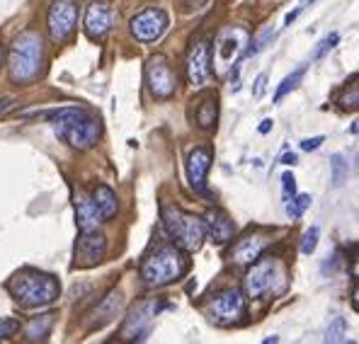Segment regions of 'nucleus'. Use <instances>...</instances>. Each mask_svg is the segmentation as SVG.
<instances>
[{"instance_id":"1","label":"nucleus","mask_w":359,"mask_h":344,"mask_svg":"<svg viewBox=\"0 0 359 344\" xmlns=\"http://www.w3.org/2000/svg\"><path fill=\"white\" fill-rule=\"evenodd\" d=\"M25 116H39V119H51L54 121V134L61 141H66L76 151H90L97 144L100 134H102V124L97 116L88 114L81 107H61V109H49V112H34Z\"/></svg>"},{"instance_id":"2","label":"nucleus","mask_w":359,"mask_h":344,"mask_svg":"<svg viewBox=\"0 0 359 344\" xmlns=\"http://www.w3.org/2000/svg\"><path fill=\"white\" fill-rule=\"evenodd\" d=\"M8 291L22 308H44L51 305L61 294V284L56 277L36 269H22L8 282Z\"/></svg>"},{"instance_id":"3","label":"nucleus","mask_w":359,"mask_h":344,"mask_svg":"<svg viewBox=\"0 0 359 344\" xmlns=\"http://www.w3.org/2000/svg\"><path fill=\"white\" fill-rule=\"evenodd\" d=\"M189 259L187 252L177 245H161L146 255L141 264V279L149 287H168V284L177 282L187 274Z\"/></svg>"},{"instance_id":"4","label":"nucleus","mask_w":359,"mask_h":344,"mask_svg":"<svg viewBox=\"0 0 359 344\" xmlns=\"http://www.w3.org/2000/svg\"><path fill=\"white\" fill-rule=\"evenodd\" d=\"M41 71V36L36 32H22L10 46L8 73L15 85H27Z\"/></svg>"},{"instance_id":"5","label":"nucleus","mask_w":359,"mask_h":344,"mask_svg":"<svg viewBox=\"0 0 359 344\" xmlns=\"http://www.w3.org/2000/svg\"><path fill=\"white\" fill-rule=\"evenodd\" d=\"M163 228L170 235V240L184 252H197L204 242V223L202 219L192 214H184L182 209L172 204H161Z\"/></svg>"},{"instance_id":"6","label":"nucleus","mask_w":359,"mask_h":344,"mask_svg":"<svg viewBox=\"0 0 359 344\" xmlns=\"http://www.w3.org/2000/svg\"><path fill=\"white\" fill-rule=\"evenodd\" d=\"M284 289H287V269L274 257L255 262L250 272L245 274V294L250 298H262V296L274 298V296H282Z\"/></svg>"},{"instance_id":"7","label":"nucleus","mask_w":359,"mask_h":344,"mask_svg":"<svg viewBox=\"0 0 359 344\" xmlns=\"http://www.w3.org/2000/svg\"><path fill=\"white\" fill-rule=\"evenodd\" d=\"M248 310V298L241 289H226L221 294H216L209 303V315L219 325H233L241 317H245Z\"/></svg>"},{"instance_id":"8","label":"nucleus","mask_w":359,"mask_h":344,"mask_svg":"<svg viewBox=\"0 0 359 344\" xmlns=\"http://www.w3.org/2000/svg\"><path fill=\"white\" fill-rule=\"evenodd\" d=\"M146 83H149L151 95L158 99H170L172 95H175L177 76L165 56L156 54L146 61Z\"/></svg>"},{"instance_id":"9","label":"nucleus","mask_w":359,"mask_h":344,"mask_svg":"<svg viewBox=\"0 0 359 344\" xmlns=\"http://www.w3.org/2000/svg\"><path fill=\"white\" fill-rule=\"evenodd\" d=\"M78 25V5L76 0H54L46 15V27L54 41H66L76 32Z\"/></svg>"},{"instance_id":"10","label":"nucleus","mask_w":359,"mask_h":344,"mask_svg":"<svg viewBox=\"0 0 359 344\" xmlns=\"http://www.w3.org/2000/svg\"><path fill=\"white\" fill-rule=\"evenodd\" d=\"M168 13L161 8H146L131 20V34L136 36L139 41H156L165 34L168 29Z\"/></svg>"},{"instance_id":"11","label":"nucleus","mask_w":359,"mask_h":344,"mask_svg":"<svg viewBox=\"0 0 359 344\" xmlns=\"http://www.w3.org/2000/svg\"><path fill=\"white\" fill-rule=\"evenodd\" d=\"M211 76V49H209V41L204 36H197L192 39L187 51V78L194 88H202L207 85Z\"/></svg>"},{"instance_id":"12","label":"nucleus","mask_w":359,"mask_h":344,"mask_svg":"<svg viewBox=\"0 0 359 344\" xmlns=\"http://www.w3.org/2000/svg\"><path fill=\"white\" fill-rule=\"evenodd\" d=\"M104 255H107V240L104 235H100L97 231L93 233H81L76 242V267L81 269H88V267H95L97 262H102Z\"/></svg>"},{"instance_id":"13","label":"nucleus","mask_w":359,"mask_h":344,"mask_svg":"<svg viewBox=\"0 0 359 344\" xmlns=\"http://www.w3.org/2000/svg\"><path fill=\"white\" fill-rule=\"evenodd\" d=\"M211 163H214V151L209 146H197L187 156V179L194 192H204L207 189V174Z\"/></svg>"},{"instance_id":"14","label":"nucleus","mask_w":359,"mask_h":344,"mask_svg":"<svg viewBox=\"0 0 359 344\" xmlns=\"http://www.w3.org/2000/svg\"><path fill=\"white\" fill-rule=\"evenodd\" d=\"M112 27V8L107 0H95L86 10V34L95 41H102Z\"/></svg>"},{"instance_id":"15","label":"nucleus","mask_w":359,"mask_h":344,"mask_svg":"<svg viewBox=\"0 0 359 344\" xmlns=\"http://www.w3.org/2000/svg\"><path fill=\"white\" fill-rule=\"evenodd\" d=\"M156 313H158V305L141 303L139 308H134L131 310V315L126 317L121 337H124V340H131V342L146 340V335H149V330H151V317Z\"/></svg>"},{"instance_id":"16","label":"nucleus","mask_w":359,"mask_h":344,"mask_svg":"<svg viewBox=\"0 0 359 344\" xmlns=\"http://www.w3.org/2000/svg\"><path fill=\"white\" fill-rule=\"evenodd\" d=\"M204 223V238H209L216 245H226L233 238V221L229 219V214H224L221 209H209L202 219Z\"/></svg>"},{"instance_id":"17","label":"nucleus","mask_w":359,"mask_h":344,"mask_svg":"<svg viewBox=\"0 0 359 344\" xmlns=\"http://www.w3.org/2000/svg\"><path fill=\"white\" fill-rule=\"evenodd\" d=\"M73 206H76V223H78V228H81V233H93L100 228L102 216H100V211L95 209L93 199L86 197L83 192H78Z\"/></svg>"},{"instance_id":"18","label":"nucleus","mask_w":359,"mask_h":344,"mask_svg":"<svg viewBox=\"0 0 359 344\" xmlns=\"http://www.w3.org/2000/svg\"><path fill=\"white\" fill-rule=\"evenodd\" d=\"M267 235L265 233H252V235H245L243 240H238V245L233 247V259L238 264H252L257 257L265 252L267 247Z\"/></svg>"},{"instance_id":"19","label":"nucleus","mask_w":359,"mask_h":344,"mask_svg":"<svg viewBox=\"0 0 359 344\" xmlns=\"http://www.w3.org/2000/svg\"><path fill=\"white\" fill-rule=\"evenodd\" d=\"M90 199H93L95 209L100 211L102 221L104 219H112V216H117V209H119L117 194H114L112 189L107 187V184H97V187L93 189V194H90Z\"/></svg>"},{"instance_id":"20","label":"nucleus","mask_w":359,"mask_h":344,"mask_svg":"<svg viewBox=\"0 0 359 344\" xmlns=\"http://www.w3.org/2000/svg\"><path fill=\"white\" fill-rule=\"evenodd\" d=\"M194 119H197L199 129H204V131L216 129V119H219V99H216V95H204V97L199 99Z\"/></svg>"},{"instance_id":"21","label":"nucleus","mask_w":359,"mask_h":344,"mask_svg":"<svg viewBox=\"0 0 359 344\" xmlns=\"http://www.w3.org/2000/svg\"><path fill=\"white\" fill-rule=\"evenodd\" d=\"M119 308H121V294H119V291H112V294H109L107 298L102 301V305H100V308L95 310L93 327H102L104 322L114 320V317H117V313H119Z\"/></svg>"},{"instance_id":"22","label":"nucleus","mask_w":359,"mask_h":344,"mask_svg":"<svg viewBox=\"0 0 359 344\" xmlns=\"http://www.w3.org/2000/svg\"><path fill=\"white\" fill-rule=\"evenodd\" d=\"M54 313H46V315H39V317H32L27 322V327H25V335H27V340L32 342H39V340H46L51 332V327H54Z\"/></svg>"},{"instance_id":"23","label":"nucleus","mask_w":359,"mask_h":344,"mask_svg":"<svg viewBox=\"0 0 359 344\" xmlns=\"http://www.w3.org/2000/svg\"><path fill=\"white\" fill-rule=\"evenodd\" d=\"M304 76H306V66H301V68H297V71L292 73V76L284 78L282 85H279V88H277V92H274V102H282L284 95H289L292 90H297V88H299V83L304 81Z\"/></svg>"},{"instance_id":"24","label":"nucleus","mask_w":359,"mask_h":344,"mask_svg":"<svg viewBox=\"0 0 359 344\" xmlns=\"http://www.w3.org/2000/svg\"><path fill=\"white\" fill-rule=\"evenodd\" d=\"M325 342H345L347 340V320L345 317H335L325 330Z\"/></svg>"},{"instance_id":"25","label":"nucleus","mask_w":359,"mask_h":344,"mask_svg":"<svg viewBox=\"0 0 359 344\" xmlns=\"http://www.w3.org/2000/svg\"><path fill=\"white\" fill-rule=\"evenodd\" d=\"M330 167H332V184H335V187H342V184L347 182V174H350L345 158H342L340 153H335V156H332Z\"/></svg>"},{"instance_id":"26","label":"nucleus","mask_w":359,"mask_h":344,"mask_svg":"<svg viewBox=\"0 0 359 344\" xmlns=\"http://www.w3.org/2000/svg\"><path fill=\"white\" fill-rule=\"evenodd\" d=\"M311 199L309 194H299V197H292L287 201V216L289 219H301V214H304L306 209L311 206Z\"/></svg>"},{"instance_id":"27","label":"nucleus","mask_w":359,"mask_h":344,"mask_svg":"<svg viewBox=\"0 0 359 344\" xmlns=\"http://www.w3.org/2000/svg\"><path fill=\"white\" fill-rule=\"evenodd\" d=\"M318 235H320L318 226H313V228H309L304 233V240H301V252H304V255H311V252L318 247Z\"/></svg>"},{"instance_id":"28","label":"nucleus","mask_w":359,"mask_h":344,"mask_svg":"<svg viewBox=\"0 0 359 344\" xmlns=\"http://www.w3.org/2000/svg\"><path fill=\"white\" fill-rule=\"evenodd\" d=\"M337 41H340V34H337V32H332V34L325 36V39L318 44V49L313 51V61H318V58H323L325 54H328L330 49H335V46H337Z\"/></svg>"},{"instance_id":"29","label":"nucleus","mask_w":359,"mask_h":344,"mask_svg":"<svg viewBox=\"0 0 359 344\" xmlns=\"http://www.w3.org/2000/svg\"><path fill=\"white\" fill-rule=\"evenodd\" d=\"M359 104V90L357 85L352 83V90H345V95L340 97V107L342 109H357Z\"/></svg>"},{"instance_id":"30","label":"nucleus","mask_w":359,"mask_h":344,"mask_svg":"<svg viewBox=\"0 0 359 344\" xmlns=\"http://www.w3.org/2000/svg\"><path fill=\"white\" fill-rule=\"evenodd\" d=\"M18 330H20V325L13 317H0V340H10Z\"/></svg>"},{"instance_id":"31","label":"nucleus","mask_w":359,"mask_h":344,"mask_svg":"<svg viewBox=\"0 0 359 344\" xmlns=\"http://www.w3.org/2000/svg\"><path fill=\"white\" fill-rule=\"evenodd\" d=\"M282 189H284V201H289L297 194V179H294L292 172L282 174Z\"/></svg>"},{"instance_id":"32","label":"nucleus","mask_w":359,"mask_h":344,"mask_svg":"<svg viewBox=\"0 0 359 344\" xmlns=\"http://www.w3.org/2000/svg\"><path fill=\"white\" fill-rule=\"evenodd\" d=\"M272 36H274V34H272V29H267L265 34L260 36V39L252 41V46H250V49H248V54H260V51L265 49V44H267L269 39H272Z\"/></svg>"},{"instance_id":"33","label":"nucleus","mask_w":359,"mask_h":344,"mask_svg":"<svg viewBox=\"0 0 359 344\" xmlns=\"http://www.w3.org/2000/svg\"><path fill=\"white\" fill-rule=\"evenodd\" d=\"M18 104L20 102L15 97H0V119H3V116H8L15 107H18Z\"/></svg>"},{"instance_id":"34","label":"nucleus","mask_w":359,"mask_h":344,"mask_svg":"<svg viewBox=\"0 0 359 344\" xmlns=\"http://www.w3.org/2000/svg\"><path fill=\"white\" fill-rule=\"evenodd\" d=\"M323 136H316V139H306V141H301V148H304V151H318L320 148V144H323Z\"/></svg>"},{"instance_id":"35","label":"nucleus","mask_w":359,"mask_h":344,"mask_svg":"<svg viewBox=\"0 0 359 344\" xmlns=\"http://www.w3.org/2000/svg\"><path fill=\"white\" fill-rule=\"evenodd\" d=\"M311 3H313V0H301V5H299V8H297V10H294V13H289V15H287V18H284V25H292V22H294V20H297V18H299V15H301V13H304V10H306V5H311Z\"/></svg>"},{"instance_id":"36","label":"nucleus","mask_w":359,"mask_h":344,"mask_svg":"<svg viewBox=\"0 0 359 344\" xmlns=\"http://www.w3.org/2000/svg\"><path fill=\"white\" fill-rule=\"evenodd\" d=\"M265 85H267V76H265V73H260V76H257V81H255V90H252V95H255V97H262Z\"/></svg>"},{"instance_id":"37","label":"nucleus","mask_w":359,"mask_h":344,"mask_svg":"<svg viewBox=\"0 0 359 344\" xmlns=\"http://www.w3.org/2000/svg\"><path fill=\"white\" fill-rule=\"evenodd\" d=\"M282 163L284 165H294V163H297V153H287V156H282Z\"/></svg>"},{"instance_id":"38","label":"nucleus","mask_w":359,"mask_h":344,"mask_svg":"<svg viewBox=\"0 0 359 344\" xmlns=\"http://www.w3.org/2000/svg\"><path fill=\"white\" fill-rule=\"evenodd\" d=\"M272 124H274L272 119H265V121H262V126H260V134H267V131L272 129Z\"/></svg>"},{"instance_id":"39","label":"nucleus","mask_w":359,"mask_h":344,"mask_svg":"<svg viewBox=\"0 0 359 344\" xmlns=\"http://www.w3.org/2000/svg\"><path fill=\"white\" fill-rule=\"evenodd\" d=\"M0 66H3V46H0Z\"/></svg>"}]
</instances>
